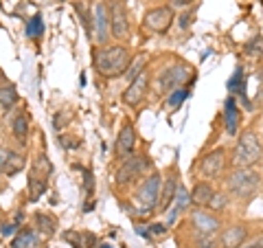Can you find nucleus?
<instances>
[{
    "mask_svg": "<svg viewBox=\"0 0 263 248\" xmlns=\"http://www.w3.org/2000/svg\"><path fill=\"white\" fill-rule=\"evenodd\" d=\"M132 64V51L125 44L101 46L95 51V70L105 79L123 77Z\"/></svg>",
    "mask_w": 263,
    "mask_h": 248,
    "instance_id": "obj_1",
    "label": "nucleus"
},
{
    "mask_svg": "<svg viewBox=\"0 0 263 248\" xmlns=\"http://www.w3.org/2000/svg\"><path fill=\"white\" fill-rule=\"evenodd\" d=\"M160 189H162V176L158 171H152L138 183L136 191H134V204L136 209L132 206L129 216H152V213L158 209L160 202Z\"/></svg>",
    "mask_w": 263,
    "mask_h": 248,
    "instance_id": "obj_2",
    "label": "nucleus"
},
{
    "mask_svg": "<svg viewBox=\"0 0 263 248\" xmlns=\"http://www.w3.org/2000/svg\"><path fill=\"white\" fill-rule=\"evenodd\" d=\"M261 173L254 167H246V169H235L230 176L226 178V193L233 200L239 202H250L259 191L261 185Z\"/></svg>",
    "mask_w": 263,
    "mask_h": 248,
    "instance_id": "obj_3",
    "label": "nucleus"
},
{
    "mask_svg": "<svg viewBox=\"0 0 263 248\" xmlns=\"http://www.w3.org/2000/svg\"><path fill=\"white\" fill-rule=\"evenodd\" d=\"M263 163V140L254 130H243L237 136V145L233 152V165L237 169L254 167Z\"/></svg>",
    "mask_w": 263,
    "mask_h": 248,
    "instance_id": "obj_4",
    "label": "nucleus"
},
{
    "mask_svg": "<svg viewBox=\"0 0 263 248\" xmlns=\"http://www.w3.org/2000/svg\"><path fill=\"white\" fill-rule=\"evenodd\" d=\"M152 169V158L147 154H134L129 158L121 161V167L114 173V183L117 187H132L147 176V171Z\"/></svg>",
    "mask_w": 263,
    "mask_h": 248,
    "instance_id": "obj_5",
    "label": "nucleus"
},
{
    "mask_svg": "<svg viewBox=\"0 0 263 248\" xmlns=\"http://www.w3.org/2000/svg\"><path fill=\"white\" fill-rule=\"evenodd\" d=\"M193 68L186 64H171L162 73H158V90L160 93H174L176 88L186 86V81H193Z\"/></svg>",
    "mask_w": 263,
    "mask_h": 248,
    "instance_id": "obj_6",
    "label": "nucleus"
},
{
    "mask_svg": "<svg viewBox=\"0 0 263 248\" xmlns=\"http://www.w3.org/2000/svg\"><path fill=\"white\" fill-rule=\"evenodd\" d=\"M108 15H110V36H114V40H119V42H127L132 29L123 0H112L108 7Z\"/></svg>",
    "mask_w": 263,
    "mask_h": 248,
    "instance_id": "obj_7",
    "label": "nucleus"
},
{
    "mask_svg": "<svg viewBox=\"0 0 263 248\" xmlns=\"http://www.w3.org/2000/svg\"><path fill=\"white\" fill-rule=\"evenodd\" d=\"M226 165H228L226 147H217V150L209 152L200 161V165H197V173L206 180H213V178H219L221 173L226 171Z\"/></svg>",
    "mask_w": 263,
    "mask_h": 248,
    "instance_id": "obj_8",
    "label": "nucleus"
},
{
    "mask_svg": "<svg viewBox=\"0 0 263 248\" xmlns=\"http://www.w3.org/2000/svg\"><path fill=\"white\" fill-rule=\"evenodd\" d=\"M136 143H138V134H136V128L129 119L123 121V126L117 134V140H114V154H117L119 161H125L129 156H134L136 152Z\"/></svg>",
    "mask_w": 263,
    "mask_h": 248,
    "instance_id": "obj_9",
    "label": "nucleus"
},
{
    "mask_svg": "<svg viewBox=\"0 0 263 248\" xmlns=\"http://www.w3.org/2000/svg\"><path fill=\"white\" fill-rule=\"evenodd\" d=\"M174 20H176V13L171 7H154V9H149L145 13L143 24H145V29H149L152 33L164 36V33L171 29Z\"/></svg>",
    "mask_w": 263,
    "mask_h": 248,
    "instance_id": "obj_10",
    "label": "nucleus"
},
{
    "mask_svg": "<svg viewBox=\"0 0 263 248\" xmlns=\"http://www.w3.org/2000/svg\"><path fill=\"white\" fill-rule=\"evenodd\" d=\"M147 88H149V70H143L141 75L136 79H132L127 88L123 90V103L127 105V108H136V105H141L147 97Z\"/></svg>",
    "mask_w": 263,
    "mask_h": 248,
    "instance_id": "obj_11",
    "label": "nucleus"
},
{
    "mask_svg": "<svg viewBox=\"0 0 263 248\" xmlns=\"http://www.w3.org/2000/svg\"><path fill=\"white\" fill-rule=\"evenodd\" d=\"M228 90H230V95H233L235 99H239V101L243 103L246 110H250V112L254 110V103L248 99V75H246V70H243L241 64L235 66L233 77L228 79Z\"/></svg>",
    "mask_w": 263,
    "mask_h": 248,
    "instance_id": "obj_12",
    "label": "nucleus"
},
{
    "mask_svg": "<svg viewBox=\"0 0 263 248\" xmlns=\"http://www.w3.org/2000/svg\"><path fill=\"white\" fill-rule=\"evenodd\" d=\"M92 27H95V40L97 44L108 46L110 40V15H108V5L99 3L92 13Z\"/></svg>",
    "mask_w": 263,
    "mask_h": 248,
    "instance_id": "obj_13",
    "label": "nucleus"
},
{
    "mask_svg": "<svg viewBox=\"0 0 263 248\" xmlns=\"http://www.w3.org/2000/svg\"><path fill=\"white\" fill-rule=\"evenodd\" d=\"M191 226L200 235H215L219 231V218H215L211 211H204L202 206H195L191 213Z\"/></svg>",
    "mask_w": 263,
    "mask_h": 248,
    "instance_id": "obj_14",
    "label": "nucleus"
},
{
    "mask_svg": "<svg viewBox=\"0 0 263 248\" xmlns=\"http://www.w3.org/2000/svg\"><path fill=\"white\" fill-rule=\"evenodd\" d=\"M224 128L228 136H237V132L241 128V110H239V101L228 95L224 101Z\"/></svg>",
    "mask_w": 263,
    "mask_h": 248,
    "instance_id": "obj_15",
    "label": "nucleus"
},
{
    "mask_svg": "<svg viewBox=\"0 0 263 248\" xmlns=\"http://www.w3.org/2000/svg\"><path fill=\"white\" fill-rule=\"evenodd\" d=\"M248 237H250L248 226L233 224V226H228V228L221 231L219 244H221V248H241L246 242H248Z\"/></svg>",
    "mask_w": 263,
    "mask_h": 248,
    "instance_id": "obj_16",
    "label": "nucleus"
},
{
    "mask_svg": "<svg viewBox=\"0 0 263 248\" xmlns=\"http://www.w3.org/2000/svg\"><path fill=\"white\" fill-rule=\"evenodd\" d=\"M178 187H180V183H178V173H176V171H171L169 176H167V180L162 183V189H160V202H158V209H160L162 213H167V211L171 209V204H174V200H176V193H178Z\"/></svg>",
    "mask_w": 263,
    "mask_h": 248,
    "instance_id": "obj_17",
    "label": "nucleus"
},
{
    "mask_svg": "<svg viewBox=\"0 0 263 248\" xmlns=\"http://www.w3.org/2000/svg\"><path fill=\"white\" fill-rule=\"evenodd\" d=\"M189 204H191V193H189L184 187H178L176 200H174V204H171V209L167 211L169 213V216H167V226L176 224V222L180 220V216H182V213L189 209Z\"/></svg>",
    "mask_w": 263,
    "mask_h": 248,
    "instance_id": "obj_18",
    "label": "nucleus"
},
{
    "mask_svg": "<svg viewBox=\"0 0 263 248\" xmlns=\"http://www.w3.org/2000/svg\"><path fill=\"white\" fill-rule=\"evenodd\" d=\"M29 132H31V117H29V112H18L13 117L11 121V134L13 138L18 140V145H27V140H29Z\"/></svg>",
    "mask_w": 263,
    "mask_h": 248,
    "instance_id": "obj_19",
    "label": "nucleus"
},
{
    "mask_svg": "<svg viewBox=\"0 0 263 248\" xmlns=\"http://www.w3.org/2000/svg\"><path fill=\"white\" fill-rule=\"evenodd\" d=\"M48 178H51V176H44V173H37V171L31 169L29 180H27L29 200H31V202H37L40 198L46 193V189H48Z\"/></svg>",
    "mask_w": 263,
    "mask_h": 248,
    "instance_id": "obj_20",
    "label": "nucleus"
},
{
    "mask_svg": "<svg viewBox=\"0 0 263 248\" xmlns=\"http://www.w3.org/2000/svg\"><path fill=\"white\" fill-rule=\"evenodd\" d=\"M189 193H191V204L202 206L204 209V206H209L213 193H215V187L211 185V180H197L195 187Z\"/></svg>",
    "mask_w": 263,
    "mask_h": 248,
    "instance_id": "obj_21",
    "label": "nucleus"
},
{
    "mask_svg": "<svg viewBox=\"0 0 263 248\" xmlns=\"http://www.w3.org/2000/svg\"><path fill=\"white\" fill-rule=\"evenodd\" d=\"M64 239L72 248H97V244H99L97 235L90 233V231H66Z\"/></svg>",
    "mask_w": 263,
    "mask_h": 248,
    "instance_id": "obj_22",
    "label": "nucleus"
},
{
    "mask_svg": "<svg viewBox=\"0 0 263 248\" xmlns=\"http://www.w3.org/2000/svg\"><path fill=\"white\" fill-rule=\"evenodd\" d=\"M33 222H35V231L44 237H53L57 233V220L51 216V213H44V211H37L33 216Z\"/></svg>",
    "mask_w": 263,
    "mask_h": 248,
    "instance_id": "obj_23",
    "label": "nucleus"
},
{
    "mask_svg": "<svg viewBox=\"0 0 263 248\" xmlns=\"http://www.w3.org/2000/svg\"><path fill=\"white\" fill-rule=\"evenodd\" d=\"M11 248H40V239H37V233L29 226H22L20 233L13 237V244Z\"/></svg>",
    "mask_w": 263,
    "mask_h": 248,
    "instance_id": "obj_24",
    "label": "nucleus"
},
{
    "mask_svg": "<svg viewBox=\"0 0 263 248\" xmlns=\"http://www.w3.org/2000/svg\"><path fill=\"white\" fill-rule=\"evenodd\" d=\"M18 101H20V95H18V90H15L13 84L0 86V108H5L7 112H9L18 105Z\"/></svg>",
    "mask_w": 263,
    "mask_h": 248,
    "instance_id": "obj_25",
    "label": "nucleus"
},
{
    "mask_svg": "<svg viewBox=\"0 0 263 248\" xmlns=\"http://www.w3.org/2000/svg\"><path fill=\"white\" fill-rule=\"evenodd\" d=\"M24 33H27V38L31 40H40L44 36V20H42V15H33L31 20H27V27H24Z\"/></svg>",
    "mask_w": 263,
    "mask_h": 248,
    "instance_id": "obj_26",
    "label": "nucleus"
},
{
    "mask_svg": "<svg viewBox=\"0 0 263 248\" xmlns=\"http://www.w3.org/2000/svg\"><path fill=\"white\" fill-rule=\"evenodd\" d=\"M191 95V90H189V86H180L176 88L174 93L167 95V101H164V108H180V105L184 103V99Z\"/></svg>",
    "mask_w": 263,
    "mask_h": 248,
    "instance_id": "obj_27",
    "label": "nucleus"
},
{
    "mask_svg": "<svg viewBox=\"0 0 263 248\" xmlns=\"http://www.w3.org/2000/svg\"><path fill=\"white\" fill-rule=\"evenodd\" d=\"M243 53L250 57H263V36H254L243 44Z\"/></svg>",
    "mask_w": 263,
    "mask_h": 248,
    "instance_id": "obj_28",
    "label": "nucleus"
},
{
    "mask_svg": "<svg viewBox=\"0 0 263 248\" xmlns=\"http://www.w3.org/2000/svg\"><path fill=\"white\" fill-rule=\"evenodd\" d=\"M31 169L37 171V173H44V176H51V173H53V165H51V161H48L46 154H37L35 161H33V165H31Z\"/></svg>",
    "mask_w": 263,
    "mask_h": 248,
    "instance_id": "obj_29",
    "label": "nucleus"
},
{
    "mask_svg": "<svg viewBox=\"0 0 263 248\" xmlns=\"http://www.w3.org/2000/svg\"><path fill=\"white\" fill-rule=\"evenodd\" d=\"M228 202H230L228 193L215 191V193H213V198H211V202H209V209H213V211H224L226 206H228Z\"/></svg>",
    "mask_w": 263,
    "mask_h": 248,
    "instance_id": "obj_30",
    "label": "nucleus"
},
{
    "mask_svg": "<svg viewBox=\"0 0 263 248\" xmlns=\"http://www.w3.org/2000/svg\"><path fill=\"white\" fill-rule=\"evenodd\" d=\"M145 68H147V60H145V57H138L136 62H132V64H129V68H127V73H125V77H127L129 81H132V79H136Z\"/></svg>",
    "mask_w": 263,
    "mask_h": 248,
    "instance_id": "obj_31",
    "label": "nucleus"
},
{
    "mask_svg": "<svg viewBox=\"0 0 263 248\" xmlns=\"http://www.w3.org/2000/svg\"><path fill=\"white\" fill-rule=\"evenodd\" d=\"M84 171V187H86V193L92 196L95 193V180H92V171L90 169H81Z\"/></svg>",
    "mask_w": 263,
    "mask_h": 248,
    "instance_id": "obj_32",
    "label": "nucleus"
},
{
    "mask_svg": "<svg viewBox=\"0 0 263 248\" xmlns=\"http://www.w3.org/2000/svg\"><path fill=\"white\" fill-rule=\"evenodd\" d=\"M60 145L66 150H79V138L75 136H60Z\"/></svg>",
    "mask_w": 263,
    "mask_h": 248,
    "instance_id": "obj_33",
    "label": "nucleus"
},
{
    "mask_svg": "<svg viewBox=\"0 0 263 248\" xmlns=\"http://www.w3.org/2000/svg\"><path fill=\"white\" fill-rule=\"evenodd\" d=\"M193 18H195V11L191 9V11H186V13H182L180 15V27L182 29H189L193 24Z\"/></svg>",
    "mask_w": 263,
    "mask_h": 248,
    "instance_id": "obj_34",
    "label": "nucleus"
},
{
    "mask_svg": "<svg viewBox=\"0 0 263 248\" xmlns=\"http://www.w3.org/2000/svg\"><path fill=\"white\" fill-rule=\"evenodd\" d=\"M70 121V112H66L64 117H62V112H57L55 114V121H53V126H55V130H60V128H66L64 123H68Z\"/></svg>",
    "mask_w": 263,
    "mask_h": 248,
    "instance_id": "obj_35",
    "label": "nucleus"
},
{
    "mask_svg": "<svg viewBox=\"0 0 263 248\" xmlns=\"http://www.w3.org/2000/svg\"><path fill=\"white\" fill-rule=\"evenodd\" d=\"M167 224H149V228H147V231H149V235H164V233H167Z\"/></svg>",
    "mask_w": 263,
    "mask_h": 248,
    "instance_id": "obj_36",
    "label": "nucleus"
},
{
    "mask_svg": "<svg viewBox=\"0 0 263 248\" xmlns=\"http://www.w3.org/2000/svg\"><path fill=\"white\" fill-rule=\"evenodd\" d=\"M15 226H18V224H13V222H11V224H5V226H3V237L13 235V233H15Z\"/></svg>",
    "mask_w": 263,
    "mask_h": 248,
    "instance_id": "obj_37",
    "label": "nucleus"
},
{
    "mask_svg": "<svg viewBox=\"0 0 263 248\" xmlns=\"http://www.w3.org/2000/svg\"><path fill=\"white\" fill-rule=\"evenodd\" d=\"M191 3H193V0H174V5H176V7H189Z\"/></svg>",
    "mask_w": 263,
    "mask_h": 248,
    "instance_id": "obj_38",
    "label": "nucleus"
},
{
    "mask_svg": "<svg viewBox=\"0 0 263 248\" xmlns=\"http://www.w3.org/2000/svg\"><path fill=\"white\" fill-rule=\"evenodd\" d=\"M241 248H263V242H252V244H243Z\"/></svg>",
    "mask_w": 263,
    "mask_h": 248,
    "instance_id": "obj_39",
    "label": "nucleus"
},
{
    "mask_svg": "<svg viewBox=\"0 0 263 248\" xmlns=\"http://www.w3.org/2000/svg\"><path fill=\"white\" fill-rule=\"evenodd\" d=\"M101 248H110V246H108V244H103V246H101Z\"/></svg>",
    "mask_w": 263,
    "mask_h": 248,
    "instance_id": "obj_40",
    "label": "nucleus"
}]
</instances>
